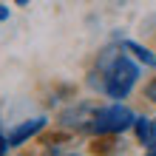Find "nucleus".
Returning <instances> with one entry per match:
<instances>
[{
    "mask_svg": "<svg viewBox=\"0 0 156 156\" xmlns=\"http://www.w3.org/2000/svg\"><path fill=\"white\" fill-rule=\"evenodd\" d=\"M122 151H125L122 136H94L91 145H88L91 156H119Z\"/></svg>",
    "mask_w": 156,
    "mask_h": 156,
    "instance_id": "obj_7",
    "label": "nucleus"
},
{
    "mask_svg": "<svg viewBox=\"0 0 156 156\" xmlns=\"http://www.w3.org/2000/svg\"><path fill=\"white\" fill-rule=\"evenodd\" d=\"M97 108L99 102L97 99H68L66 105H60L57 108V114H54V128H60V131H68V133H74L77 139L80 136H85L88 139V133H91V125H94V114H97Z\"/></svg>",
    "mask_w": 156,
    "mask_h": 156,
    "instance_id": "obj_3",
    "label": "nucleus"
},
{
    "mask_svg": "<svg viewBox=\"0 0 156 156\" xmlns=\"http://www.w3.org/2000/svg\"><path fill=\"white\" fill-rule=\"evenodd\" d=\"M119 43H122V48L131 54V57L139 62V66L145 71H156V51L151 48V45H145L139 40H131V37H116Z\"/></svg>",
    "mask_w": 156,
    "mask_h": 156,
    "instance_id": "obj_6",
    "label": "nucleus"
},
{
    "mask_svg": "<svg viewBox=\"0 0 156 156\" xmlns=\"http://www.w3.org/2000/svg\"><path fill=\"white\" fill-rule=\"evenodd\" d=\"M142 156H156V148H151V151H145Z\"/></svg>",
    "mask_w": 156,
    "mask_h": 156,
    "instance_id": "obj_13",
    "label": "nucleus"
},
{
    "mask_svg": "<svg viewBox=\"0 0 156 156\" xmlns=\"http://www.w3.org/2000/svg\"><path fill=\"white\" fill-rule=\"evenodd\" d=\"M12 153V145H9V136L6 131H0V156H9Z\"/></svg>",
    "mask_w": 156,
    "mask_h": 156,
    "instance_id": "obj_9",
    "label": "nucleus"
},
{
    "mask_svg": "<svg viewBox=\"0 0 156 156\" xmlns=\"http://www.w3.org/2000/svg\"><path fill=\"white\" fill-rule=\"evenodd\" d=\"M139 94H142V99H145V105L156 108V71H153V77H148V80L139 85Z\"/></svg>",
    "mask_w": 156,
    "mask_h": 156,
    "instance_id": "obj_8",
    "label": "nucleus"
},
{
    "mask_svg": "<svg viewBox=\"0 0 156 156\" xmlns=\"http://www.w3.org/2000/svg\"><path fill=\"white\" fill-rule=\"evenodd\" d=\"M133 119H136V111L128 102L105 99V102H99L94 114V125H91L88 139H94V136H125V133H131Z\"/></svg>",
    "mask_w": 156,
    "mask_h": 156,
    "instance_id": "obj_2",
    "label": "nucleus"
},
{
    "mask_svg": "<svg viewBox=\"0 0 156 156\" xmlns=\"http://www.w3.org/2000/svg\"><path fill=\"white\" fill-rule=\"evenodd\" d=\"M142 71L145 68L122 48V43L111 40L94 54L85 71V88L97 97L128 102L133 91L142 85Z\"/></svg>",
    "mask_w": 156,
    "mask_h": 156,
    "instance_id": "obj_1",
    "label": "nucleus"
},
{
    "mask_svg": "<svg viewBox=\"0 0 156 156\" xmlns=\"http://www.w3.org/2000/svg\"><path fill=\"white\" fill-rule=\"evenodd\" d=\"M14 156H31V153H23V151H17V153H14Z\"/></svg>",
    "mask_w": 156,
    "mask_h": 156,
    "instance_id": "obj_14",
    "label": "nucleus"
},
{
    "mask_svg": "<svg viewBox=\"0 0 156 156\" xmlns=\"http://www.w3.org/2000/svg\"><path fill=\"white\" fill-rule=\"evenodd\" d=\"M9 17H12V9H9L6 3H0V26L9 23Z\"/></svg>",
    "mask_w": 156,
    "mask_h": 156,
    "instance_id": "obj_10",
    "label": "nucleus"
},
{
    "mask_svg": "<svg viewBox=\"0 0 156 156\" xmlns=\"http://www.w3.org/2000/svg\"><path fill=\"white\" fill-rule=\"evenodd\" d=\"M131 136H133V142L139 145L142 151L156 148V116H151V114H136L133 128H131Z\"/></svg>",
    "mask_w": 156,
    "mask_h": 156,
    "instance_id": "obj_5",
    "label": "nucleus"
},
{
    "mask_svg": "<svg viewBox=\"0 0 156 156\" xmlns=\"http://www.w3.org/2000/svg\"><path fill=\"white\" fill-rule=\"evenodd\" d=\"M12 6L14 9H26V6H31V0H12Z\"/></svg>",
    "mask_w": 156,
    "mask_h": 156,
    "instance_id": "obj_12",
    "label": "nucleus"
},
{
    "mask_svg": "<svg viewBox=\"0 0 156 156\" xmlns=\"http://www.w3.org/2000/svg\"><path fill=\"white\" fill-rule=\"evenodd\" d=\"M54 119L48 114H37V116H26L20 119V122H14L12 128L6 131L9 136V145H12V151H23L26 145H31V142H37L40 136L51 128Z\"/></svg>",
    "mask_w": 156,
    "mask_h": 156,
    "instance_id": "obj_4",
    "label": "nucleus"
},
{
    "mask_svg": "<svg viewBox=\"0 0 156 156\" xmlns=\"http://www.w3.org/2000/svg\"><path fill=\"white\" fill-rule=\"evenodd\" d=\"M62 156H91L88 151H77V148H68L66 153H62Z\"/></svg>",
    "mask_w": 156,
    "mask_h": 156,
    "instance_id": "obj_11",
    "label": "nucleus"
}]
</instances>
